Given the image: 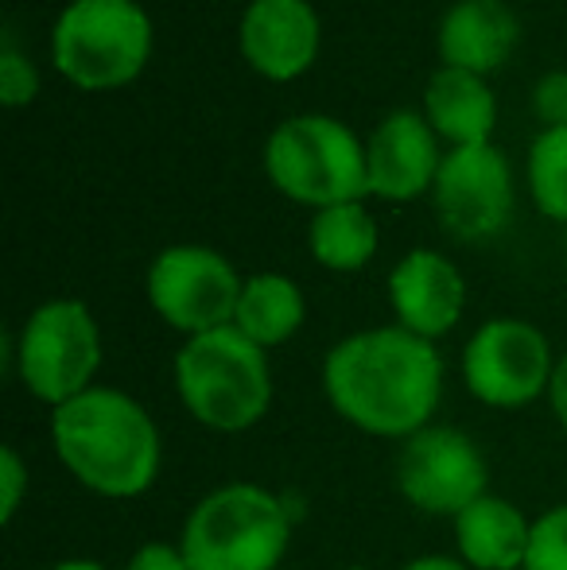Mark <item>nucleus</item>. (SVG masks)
I'll list each match as a JSON object with an SVG mask.
<instances>
[{
	"label": "nucleus",
	"instance_id": "dca6fc26",
	"mask_svg": "<svg viewBox=\"0 0 567 570\" xmlns=\"http://www.w3.org/2000/svg\"><path fill=\"white\" fill-rule=\"evenodd\" d=\"M454 556L470 570H521L529 556L532 520L501 493L478 497L451 520Z\"/></svg>",
	"mask_w": 567,
	"mask_h": 570
},
{
	"label": "nucleus",
	"instance_id": "5701e85b",
	"mask_svg": "<svg viewBox=\"0 0 567 570\" xmlns=\"http://www.w3.org/2000/svg\"><path fill=\"white\" fill-rule=\"evenodd\" d=\"M39 94V75L28 59L12 47V39H4V51H0V98L4 106H23Z\"/></svg>",
	"mask_w": 567,
	"mask_h": 570
},
{
	"label": "nucleus",
	"instance_id": "cd10ccee",
	"mask_svg": "<svg viewBox=\"0 0 567 570\" xmlns=\"http://www.w3.org/2000/svg\"><path fill=\"white\" fill-rule=\"evenodd\" d=\"M51 570H109L101 559H90V556H70V559H59Z\"/></svg>",
	"mask_w": 567,
	"mask_h": 570
},
{
	"label": "nucleus",
	"instance_id": "7ed1b4c3",
	"mask_svg": "<svg viewBox=\"0 0 567 570\" xmlns=\"http://www.w3.org/2000/svg\"><path fill=\"white\" fill-rule=\"evenodd\" d=\"M172 384L183 412L218 435L257 428L273 407L268 350L250 342L237 326L183 342L172 361Z\"/></svg>",
	"mask_w": 567,
	"mask_h": 570
},
{
	"label": "nucleus",
	"instance_id": "0eeeda50",
	"mask_svg": "<svg viewBox=\"0 0 567 570\" xmlns=\"http://www.w3.org/2000/svg\"><path fill=\"white\" fill-rule=\"evenodd\" d=\"M101 357V326L82 299L39 303L12 342L16 381L51 412L98 384Z\"/></svg>",
	"mask_w": 567,
	"mask_h": 570
},
{
	"label": "nucleus",
	"instance_id": "f3484780",
	"mask_svg": "<svg viewBox=\"0 0 567 570\" xmlns=\"http://www.w3.org/2000/svg\"><path fill=\"white\" fill-rule=\"evenodd\" d=\"M424 117L451 148L490 144L493 125H498V98L486 86V78L470 75V70L439 67L428 78Z\"/></svg>",
	"mask_w": 567,
	"mask_h": 570
},
{
	"label": "nucleus",
	"instance_id": "f03ea898",
	"mask_svg": "<svg viewBox=\"0 0 567 570\" xmlns=\"http://www.w3.org/2000/svg\"><path fill=\"white\" fill-rule=\"evenodd\" d=\"M47 431L62 470L86 493L106 501H137L164 470L159 423L137 396L109 384H94L78 400L55 407Z\"/></svg>",
	"mask_w": 567,
	"mask_h": 570
},
{
	"label": "nucleus",
	"instance_id": "6ab92c4d",
	"mask_svg": "<svg viewBox=\"0 0 567 570\" xmlns=\"http://www.w3.org/2000/svg\"><path fill=\"white\" fill-rule=\"evenodd\" d=\"M378 222L362 203H339L315 210L307 226V248L323 268L331 272H358L378 253Z\"/></svg>",
	"mask_w": 567,
	"mask_h": 570
},
{
	"label": "nucleus",
	"instance_id": "20e7f679",
	"mask_svg": "<svg viewBox=\"0 0 567 570\" xmlns=\"http://www.w3.org/2000/svg\"><path fill=\"white\" fill-rule=\"evenodd\" d=\"M175 543L190 570H281L292 548V512L257 481H226L198 497Z\"/></svg>",
	"mask_w": 567,
	"mask_h": 570
},
{
	"label": "nucleus",
	"instance_id": "9b49d317",
	"mask_svg": "<svg viewBox=\"0 0 567 570\" xmlns=\"http://www.w3.org/2000/svg\"><path fill=\"white\" fill-rule=\"evenodd\" d=\"M436 214L443 229L459 240H490L514 218V175L493 144H467L451 148L439 164Z\"/></svg>",
	"mask_w": 567,
	"mask_h": 570
},
{
	"label": "nucleus",
	"instance_id": "aec40b11",
	"mask_svg": "<svg viewBox=\"0 0 567 570\" xmlns=\"http://www.w3.org/2000/svg\"><path fill=\"white\" fill-rule=\"evenodd\" d=\"M529 190L545 218L567 226V128H545L532 140Z\"/></svg>",
	"mask_w": 567,
	"mask_h": 570
},
{
	"label": "nucleus",
	"instance_id": "f8f14e48",
	"mask_svg": "<svg viewBox=\"0 0 567 570\" xmlns=\"http://www.w3.org/2000/svg\"><path fill=\"white\" fill-rule=\"evenodd\" d=\"M389 307L397 326L428 342H439L459 326L467 311V279L436 248H412L389 272Z\"/></svg>",
	"mask_w": 567,
	"mask_h": 570
},
{
	"label": "nucleus",
	"instance_id": "423d86ee",
	"mask_svg": "<svg viewBox=\"0 0 567 570\" xmlns=\"http://www.w3.org/2000/svg\"><path fill=\"white\" fill-rule=\"evenodd\" d=\"M151 55V20L137 0H70L51 28V59L78 90H121Z\"/></svg>",
	"mask_w": 567,
	"mask_h": 570
},
{
	"label": "nucleus",
	"instance_id": "a878e982",
	"mask_svg": "<svg viewBox=\"0 0 567 570\" xmlns=\"http://www.w3.org/2000/svg\"><path fill=\"white\" fill-rule=\"evenodd\" d=\"M548 407H553L556 423H560V431L567 435V353L556 357V373H553V384H548Z\"/></svg>",
	"mask_w": 567,
	"mask_h": 570
},
{
	"label": "nucleus",
	"instance_id": "b1692460",
	"mask_svg": "<svg viewBox=\"0 0 567 570\" xmlns=\"http://www.w3.org/2000/svg\"><path fill=\"white\" fill-rule=\"evenodd\" d=\"M532 114L545 128H567V70H548L532 90Z\"/></svg>",
	"mask_w": 567,
	"mask_h": 570
},
{
	"label": "nucleus",
	"instance_id": "bb28decb",
	"mask_svg": "<svg viewBox=\"0 0 567 570\" xmlns=\"http://www.w3.org/2000/svg\"><path fill=\"white\" fill-rule=\"evenodd\" d=\"M401 570H470L467 563H462L459 556H443V551H431V556H417L409 559Z\"/></svg>",
	"mask_w": 567,
	"mask_h": 570
},
{
	"label": "nucleus",
	"instance_id": "4468645a",
	"mask_svg": "<svg viewBox=\"0 0 567 570\" xmlns=\"http://www.w3.org/2000/svg\"><path fill=\"white\" fill-rule=\"evenodd\" d=\"M237 47L257 75L292 82L319 55V12L311 0H250Z\"/></svg>",
	"mask_w": 567,
	"mask_h": 570
},
{
	"label": "nucleus",
	"instance_id": "412c9836",
	"mask_svg": "<svg viewBox=\"0 0 567 570\" xmlns=\"http://www.w3.org/2000/svg\"><path fill=\"white\" fill-rule=\"evenodd\" d=\"M521 570H567V504H556L532 520L529 556Z\"/></svg>",
	"mask_w": 567,
	"mask_h": 570
},
{
	"label": "nucleus",
	"instance_id": "f257e3e1",
	"mask_svg": "<svg viewBox=\"0 0 567 570\" xmlns=\"http://www.w3.org/2000/svg\"><path fill=\"white\" fill-rule=\"evenodd\" d=\"M331 412L373 439H412L436 423L443 400V357L436 342L404 326H373L334 342L323 357Z\"/></svg>",
	"mask_w": 567,
	"mask_h": 570
},
{
	"label": "nucleus",
	"instance_id": "c85d7f7f",
	"mask_svg": "<svg viewBox=\"0 0 567 570\" xmlns=\"http://www.w3.org/2000/svg\"><path fill=\"white\" fill-rule=\"evenodd\" d=\"M342 570H370V567H342Z\"/></svg>",
	"mask_w": 567,
	"mask_h": 570
},
{
	"label": "nucleus",
	"instance_id": "6e6552de",
	"mask_svg": "<svg viewBox=\"0 0 567 570\" xmlns=\"http://www.w3.org/2000/svg\"><path fill=\"white\" fill-rule=\"evenodd\" d=\"M462 384L478 404L517 412L548 396L556 353L545 334L525 318H490L462 345Z\"/></svg>",
	"mask_w": 567,
	"mask_h": 570
},
{
	"label": "nucleus",
	"instance_id": "4be33fe9",
	"mask_svg": "<svg viewBox=\"0 0 567 570\" xmlns=\"http://www.w3.org/2000/svg\"><path fill=\"white\" fill-rule=\"evenodd\" d=\"M31 489V470L16 446H0V524H12Z\"/></svg>",
	"mask_w": 567,
	"mask_h": 570
},
{
	"label": "nucleus",
	"instance_id": "2eb2a0df",
	"mask_svg": "<svg viewBox=\"0 0 567 570\" xmlns=\"http://www.w3.org/2000/svg\"><path fill=\"white\" fill-rule=\"evenodd\" d=\"M517 39L521 23L506 0H454L439 20L436 47L443 67L486 78L490 70L506 67Z\"/></svg>",
	"mask_w": 567,
	"mask_h": 570
},
{
	"label": "nucleus",
	"instance_id": "1a4fd4ad",
	"mask_svg": "<svg viewBox=\"0 0 567 570\" xmlns=\"http://www.w3.org/2000/svg\"><path fill=\"white\" fill-rule=\"evenodd\" d=\"M245 279L237 268L206 245H172L156 253L148 264L144 292L159 318L183 338L211 334L222 326H234V311L242 299Z\"/></svg>",
	"mask_w": 567,
	"mask_h": 570
},
{
	"label": "nucleus",
	"instance_id": "ddd939ff",
	"mask_svg": "<svg viewBox=\"0 0 567 570\" xmlns=\"http://www.w3.org/2000/svg\"><path fill=\"white\" fill-rule=\"evenodd\" d=\"M436 128L417 109H393L373 136L365 140V171H370V195L385 203H409L436 187L439 175Z\"/></svg>",
	"mask_w": 567,
	"mask_h": 570
},
{
	"label": "nucleus",
	"instance_id": "9d476101",
	"mask_svg": "<svg viewBox=\"0 0 567 570\" xmlns=\"http://www.w3.org/2000/svg\"><path fill=\"white\" fill-rule=\"evenodd\" d=\"M397 489L424 517L454 520L478 497L490 493V462L467 431L431 423L401 443Z\"/></svg>",
	"mask_w": 567,
	"mask_h": 570
},
{
	"label": "nucleus",
	"instance_id": "a211bd4d",
	"mask_svg": "<svg viewBox=\"0 0 567 570\" xmlns=\"http://www.w3.org/2000/svg\"><path fill=\"white\" fill-rule=\"evenodd\" d=\"M303 318H307V299L303 287L292 276L281 272H257L245 279L242 299L234 311V326L261 350H281L300 334Z\"/></svg>",
	"mask_w": 567,
	"mask_h": 570
},
{
	"label": "nucleus",
	"instance_id": "39448f33",
	"mask_svg": "<svg viewBox=\"0 0 567 570\" xmlns=\"http://www.w3.org/2000/svg\"><path fill=\"white\" fill-rule=\"evenodd\" d=\"M265 175L281 195L315 210L370 195L365 144L326 114L281 120L265 144Z\"/></svg>",
	"mask_w": 567,
	"mask_h": 570
},
{
	"label": "nucleus",
	"instance_id": "393cba45",
	"mask_svg": "<svg viewBox=\"0 0 567 570\" xmlns=\"http://www.w3.org/2000/svg\"><path fill=\"white\" fill-rule=\"evenodd\" d=\"M121 570H190V567H187V556H183L179 543L148 540L125 559Z\"/></svg>",
	"mask_w": 567,
	"mask_h": 570
}]
</instances>
